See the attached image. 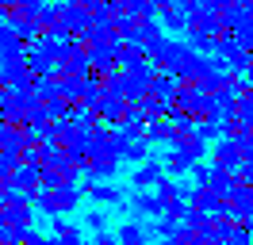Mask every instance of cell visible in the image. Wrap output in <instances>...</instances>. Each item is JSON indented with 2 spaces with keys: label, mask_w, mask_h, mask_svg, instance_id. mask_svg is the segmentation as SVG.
Instances as JSON below:
<instances>
[{
  "label": "cell",
  "mask_w": 253,
  "mask_h": 245,
  "mask_svg": "<svg viewBox=\"0 0 253 245\" xmlns=\"http://www.w3.org/2000/svg\"><path fill=\"white\" fill-rule=\"evenodd\" d=\"M188 54H192L188 39H169V35H165L161 42H154L150 50H146V58L154 61V65H158L161 73H173V77L180 73V65L188 61Z\"/></svg>",
  "instance_id": "6da1fadb"
},
{
  "label": "cell",
  "mask_w": 253,
  "mask_h": 245,
  "mask_svg": "<svg viewBox=\"0 0 253 245\" xmlns=\"http://www.w3.org/2000/svg\"><path fill=\"white\" fill-rule=\"evenodd\" d=\"M39 104H42V100H39L31 88L27 92H8L4 88V96H0V115L12 122V126H27V119H31V111Z\"/></svg>",
  "instance_id": "7a4b0ae2"
},
{
  "label": "cell",
  "mask_w": 253,
  "mask_h": 245,
  "mask_svg": "<svg viewBox=\"0 0 253 245\" xmlns=\"http://www.w3.org/2000/svg\"><path fill=\"white\" fill-rule=\"evenodd\" d=\"M81 196H84V188H77V184H62V188H54V192L35 196V207L46 211V214H69V211H77Z\"/></svg>",
  "instance_id": "3957f363"
},
{
  "label": "cell",
  "mask_w": 253,
  "mask_h": 245,
  "mask_svg": "<svg viewBox=\"0 0 253 245\" xmlns=\"http://www.w3.org/2000/svg\"><path fill=\"white\" fill-rule=\"evenodd\" d=\"M169 107L188 111V115H196V119H207V115H211V96H207L196 81H188V84L176 88V96H173V104H169Z\"/></svg>",
  "instance_id": "277c9868"
},
{
  "label": "cell",
  "mask_w": 253,
  "mask_h": 245,
  "mask_svg": "<svg viewBox=\"0 0 253 245\" xmlns=\"http://www.w3.org/2000/svg\"><path fill=\"white\" fill-rule=\"evenodd\" d=\"M115 150H119L123 161H134V165H142V161L154 157V153H150V138L134 134V130H123V126H115Z\"/></svg>",
  "instance_id": "5b68a950"
},
{
  "label": "cell",
  "mask_w": 253,
  "mask_h": 245,
  "mask_svg": "<svg viewBox=\"0 0 253 245\" xmlns=\"http://www.w3.org/2000/svg\"><path fill=\"white\" fill-rule=\"evenodd\" d=\"M0 88H8V92L35 88V73H31V65H27V58H16V61H4L0 65Z\"/></svg>",
  "instance_id": "8992f818"
},
{
  "label": "cell",
  "mask_w": 253,
  "mask_h": 245,
  "mask_svg": "<svg viewBox=\"0 0 253 245\" xmlns=\"http://www.w3.org/2000/svg\"><path fill=\"white\" fill-rule=\"evenodd\" d=\"M92 111L100 115V122H108V126H119V122H123V115L130 111V100L115 96V92H104V96H100V100L92 104Z\"/></svg>",
  "instance_id": "52a82bcc"
},
{
  "label": "cell",
  "mask_w": 253,
  "mask_h": 245,
  "mask_svg": "<svg viewBox=\"0 0 253 245\" xmlns=\"http://www.w3.org/2000/svg\"><path fill=\"white\" fill-rule=\"evenodd\" d=\"M165 176H169V172H165V161L150 157V161H142V165H134V176H130V184H134V192H150V188H158Z\"/></svg>",
  "instance_id": "ba28073f"
},
{
  "label": "cell",
  "mask_w": 253,
  "mask_h": 245,
  "mask_svg": "<svg viewBox=\"0 0 253 245\" xmlns=\"http://www.w3.org/2000/svg\"><path fill=\"white\" fill-rule=\"evenodd\" d=\"M211 165L230 168V172H238V168L246 165V161H242V150H238V138H219V142L211 146Z\"/></svg>",
  "instance_id": "9c48e42d"
},
{
  "label": "cell",
  "mask_w": 253,
  "mask_h": 245,
  "mask_svg": "<svg viewBox=\"0 0 253 245\" xmlns=\"http://www.w3.org/2000/svg\"><path fill=\"white\" fill-rule=\"evenodd\" d=\"M188 203L192 207H200L204 214H215V211H226L230 207V199L222 196V192H215V188H200V184H192V196H188Z\"/></svg>",
  "instance_id": "30bf717a"
},
{
  "label": "cell",
  "mask_w": 253,
  "mask_h": 245,
  "mask_svg": "<svg viewBox=\"0 0 253 245\" xmlns=\"http://www.w3.org/2000/svg\"><path fill=\"white\" fill-rule=\"evenodd\" d=\"M230 214H234V222H250L253 226V188L250 184H238L230 192Z\"/></svg>",
  "instance_id": "8fae6325"
},
{
  "label": "cell",
  "mask_w": 253,
  "mask_h": 245,
  "mask_svg": "<svg viewBox=\"0 0 253 245\" xmlns=\"http://www.w3.org/2000/svg\"><path fill=\"white\" fill-rule=\"evenodd\" d=\"M31 146V130L27 126H4V134H0V150L4 153H12V157H23V150Z\"/></svg>",
  "instance_id": "7c38bea8"
},
{
  "label": "cell",
  "mask_w": 253,
  "mask_h": 245,
  "mask_svg": "<svg viewBox=\"0 0 253 245\" xmlns=\"http://www.w3.org/2000/svg\"><path fill=\"white\" fill-rule=\"evenodd\" d=\"M130 207H134V214H138V218H150V222L165 214V203L158 199V192H134Z\"/></svg>",
  "instance_id": "4fadbf2b"
},
{
  "label": "cell",
  "mask_w": 253,
  "mask_h": 245,
  "mask_svg": "<svg viewBox=\"0 0 253 245\" xmlns=\"http://www.w3.org/2000/svg\"><path fill=\"white\" fill-rule=\"evenodd\" d=\"M158 19H161V27L169 31V35H180V31L188 35L192 31V12H184V8H169V4H165L158 12Z\"/></svg>",
  "instance_id": "5bb4252c"
},
{
  "label": "cell",
  "mask_w": 253,
  "mask_h": 245,
  "mask_svg": "<svg viewBox=\"0 0 253 245\" xmlns=\"http://www.w3.org/2000/svg\"><path fill=\"white\" fill-rule=\"evenodd\" d=\"M84 196L92 199V203H123V192H119V188H115V184L111 180H88L84 184Z\"/></svg>",
  "instance_id": "9a60e30c"
},
{
  "label": "cell",
  "mask_w": 253,
  "mask_h": 245,
  "mask_svg": "<svg viewBox=\"0 0 253 245\" xmlns=\"http://www.w3.org/2000/svg\"><path fill=\"white\" fill-rule=\"evenodd\" d=\"M119 172V157H88L84 161V176L88 180H111Z\"/></svg>",
  "instance_id": "2e32d148"
},
{
  "label": "cell",
  "mask_w": 253,
  "mask_h": 245,
  "mask_svg": "<svg viewBox=\"0 0 253 245\" xmlns=\"http://www.w3.org/2000/svg\"><path fill=\"white\" fill-rule=\"evenodd\" d=\"M146 138H150V146H173L176 138V126L169 115H161V119H154L150 126H146Z\"/></svg>",
  "instance_id": "e0dca14e"
},
{
  "label": "cell",
  "mask_w": 253,
  "mask_h": 245,
  "mask_svg": "<svg viewBox=\"0 0 253 245\" xmlns=\"http://www.w3.org/2000/svg\"><path fill=\"white\" fill-rule=\"evenodd\" d=\"M192 165H196V157H192L188 150L169 146V153H165V172H169V176H184V172H192Z\"/></svg>",
  "instance_id": "ac0fdd59"
},
{
  "label": "cell",
  "mask_w": 253,
  "mask_h": 245,
  "mask_svg": "<svg viewBox=\"0 0 253 245\" xmlns=\"http://www.w3.org/2000/svg\"><path fill=\"white\" fill-rule=\"evenodd\" d=\"M27 65H31V73L35 77H62V61H54V58H46L42 50H27Z\"/></svg>",
  "instance_id": "d6986e66"
},
{
  "label": "cell",
  "mask_w": 253,
  "mask_h": 245,
  "mask_svg": "<svg viewBox=\"0 0 253 245\" xmlns=\"http://www.w3.org/2000/svg\"><path fill=\"white\" fill-rule=\"evenodd\" d=\"M192 31H200V35H207V39L219 42L222 35H226V23H222V15L207 12V15H192Z\"/></svg>",
  "instance_id": "ffe728a7"
},
{
  "label": "cell",
  "mask_w": 253,
  "mask_h": 245,
  "mask_svg": "<svg viewBox=\"0 0 253 245\" xmlns=\"http://www.w3.org/2000/svg\"><path fill=\"white\" fill-rule=\"evenodd\" d=\"M115 238H119L123 245H150V226H142V218H130V222L119 226Z\"/></svg>",
  "instance_id": "44dd1931"
},
{
  "label": "cell",
  "mask_w": 253,
  "mask_h": 245,
  "mask_svg": "<svg viewBox=\"0 0 253 245\" xmlns=\"http://www.w3.org/2000/svg\"><path fill=\"white\" fill-rule=\"evenodd\" d=\"M31 203H4L0 207V222H8V226H31Z\"/></svg>",
  "instance_id": "7402d4cb"
},
{
  "label": "cell",
  "mask_w": 253,
  "mask_h": 245,
  "mask_svg": "<svg viewBox=\"0 0 253 245\" xmlns=\"http://www.w3.org/2000/svg\"><path fill=\"white\" fill-rule=\"evenodd\" d=\"M154 192H158V199L165 203V207H169L173 199H188V196H192V188H184V184H176L173 176H165V180H161L158 188H154Z\"/></svg>",
  "instance_id": "603a6c76"
},
{
  "label": "cell",
  "mask_w": 253,
  "mask_h": 245,
  "mask_svg": "<svg viewBox=\"0 0 253 245\" xmlns=\"http://www.w3.org/2000/svg\"><path fill=\"white\" fill-rule=\"evenodd\" d=\"M146 61V50L134 42H119V69H138Z\"/></svg>",
  "instance_id": "cb8c5ba5"
},
{
  "label": "cell",
  "mask_w": 253,
  "mask_h": 245,
  "mask_svg": "<svg viewBox=\"0 0 253 245\" xmlns=\"http://www.w3.org/2000/svg\"><path fill=\"white\" fill-rule=\"evenodd\" d=\"M31 92L42 100V104H50V100L62 96V84H58V77H35V88Z\"/></svg>",
  "instance_id": "d4e9b609"
},
{
  "label": "cell",
  "mask_w": 253,
  "mask_h": 245,
  "mask_svg": "<svg viewBox=\"0 0 253 245\" xmlns=\"http://www.w3.org/2000/svg\"><path fill=\"white\" fill-rule=\"evenodd\" d=\"M150 92H154V96H161L165 104H173V96H176V77H173V73H158Z\"/></svg>",
  "instance_id": "484cf974"
},
{
  "label": "cell",
  "mask_w": 253,
  "mask_h": 245,
  "mask_svg": "<svg viewBox=\"0 0 253 245\" xmlns=\"http://www.w3.org/2000/svg\"><path fill=\"white\" fill-rule=\"evenodd\" d=\"M126 8L134 15H142V19H150V15H158L165 8V0H126Z\"/></svg>",
  "instance_id": "4316f807"
},
{
  "label": "cell",
  "mask_w": 253,
  "mask_h": 245,
  "mask_svg": "<svg viewBox=\"0 0 253 245\" xmlns=\"http://www.w3.org/2000/svg\"><path fill=\"white\" fill-rule=\"evenodd\" d=\"M226 245H253V226H250V222H234Z\"/></svg>",
  "instance_id": "83f0119b"
},
{
  "label": "cell",
  "mask_w": 253,
  "mask_h": 245,
  "mask_svg": "<svg viewBox=\"0 0 253 245\" xmlns=\"http://www.w3.org/2000/svg\"><path fill=\"white\" fill-rule=\"evenodd\" d=\"M184 39H188V46L196 50V54H215V46H219L215 39H207V35H200V31H188Z\"/></svg>",
  "instance_id": "f1b7e54d"
},
{
  "label": "cell",
  "mask_w": 253,
  "mask_h": 245,
  "mask_svg": "<svg viewBox=\"0 0 253 245\" xmlns=\"http://www.w3.org/2000/svg\"><path fill=\"white\" fill-rule=\"evenodd\" d=\"M16 168H19V157H12V153L0 150V184L12 180V172H16Z\"/></svg>",
  "instance_id": "f546056e"
},
{
  "label": "cell",
  "mask_w": 253,
  "mask_h": 245,
  "mask_svg": "<svg viewBox=\"0 0 253 245\" xmlns=\"http://www.w3.org/2000/svg\"><path fill=\"white\" fill-rule=\"evenodd\" d=\"M188 211H192L188 199H173V203L165 207V214H169V218H176V222H184V218H188Z\"/></svg>",
  "instance_id": "4dcf8cb0"
},
{
  "label": "cell",
  "mask_w": 253,
  "mask_h": 245,
  "mask_svg": "<svg viewBox=\"0 0 253 245\" xmlns=\"http://www.w3.org/2000/svg\"><path fill=\"white\" fill-rule=\"evenodd\" d=\"M211 172H215V165H200V161H196V165H192V184H200V188L211 184Z\"/></svg>",
  "instance_id": "1f68e13d"
},
{
  "label": "cell",
  "mask_w": 253,
  "mask_h": 245,
  "mask_svg": "<svg viewBox=\"0 0 253 245\" xmlns=\"http://www.w3.org/2000/svg\"><path fill=\"white\" fill-rule=\"evenodd\" d=\"M84 226L88 230H96V234H108V218H104V211H92V214H84Z\"/></svg>",
  "instance_id": "d6a6232c"
},
{
  "label": "cell",
  "mask_w": 253,
  "mask_h": 245,
  "mask_svg": "<svg viewBox=\"0 0 253 245\" xmlns=\"http://www.w3.org/2000/svg\"><path fill=\"white\" fill-rule=\"evenodd\" d=\"M238 150H242V161H253V134H238Z\"/></svg>",
  "instance_id": "836d02e7"
},
{
  "label": "cell",
  "mask_w": 253,
  "mask_h": 245,
  "mask_svg": "<svg viewBox=\"0 0 253 245\" xmlns=\"http://www.w3.org/2000/svg\"><path fill=\"white\" fill-rule=\"evenodd\" d=\"M19 0H0V8H16Z\"/></svg>",
  "instance_id": "e575fe53"
},
{
  "label": "cell",
  "mask_w": 253,
  "mask_h": 245,
  "mask_svg": "<svg viewBox=\"0 0 253 245\" xmlns=\"http://www.w3.org/2000/svg\"><path fill=\"white\" fill-rule=\"evenodd\" d=\"M84 245H104V242H100V238H96V242H84Z\"/></svg>",
  "instance_id": "d590c367"
},
{
  "label": "cell",
  "mask_w": 253,
  "mask_h": 245,
  "mask_svg": "<svg viewBox=\"0 0 253 245\" xmlns=\"http://www.w3.org/2000/svg\"><path fill=\"white\" fill-rule=\"evenodd\" d=\"M161 245H173V242H161Z\"/></svg>",
  "instance_id": "8d00e7d4"
},
{
  "label": "cell",
  "mask_w": 253,
  "mask_h": 245,
  "mask_svg": "<svg viewBox=\"0 0 253 245\" xmlns=\"http://www.w3.org/2000/svg\"><path fill=\"white\" fill-rule=\"evenodd\" d=\"M0 96H4V88H0Z\"/></svg>",
  "instance_id": "74e56055"
},
{
  "label": "cell",
  "mask_w": 253,
  "mask_h": 245,
  "mask_svg": "<svg viewBox=\"0 0 253 245\" xmlns=\"http://www.w3.org/2000/svg\"><path fill=\"white\" fill-rule=\"evenodd\" d=\"M234 4H242V0H234Z\"/></svg>",
  "instance_id": "f35d334b"
}]
</instances>
